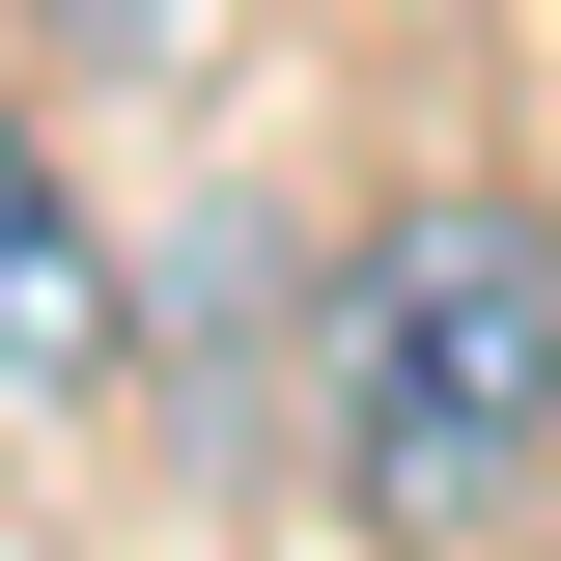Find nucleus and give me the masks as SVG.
I'll return each instance as SVG.
<instances>
[{
    "label": "nucleus",
    "mask_w": 561,
    "mask_h": 561,
    "mask_svg": "<svg viewBox=\"0 0 561 561\" xmlns=\"http://www.w3.org/2000/svg\"><path fill=\"white\" fill-rule=\"evenodd\" d=\"M28 28H57V57H113V84H169V57H197V0H28Z\"/></svg>",
    "instance_id": "obj_3"
},
{
    "label": "nucleus",
    "mask_w": 561,
    "mask_h": 561,
    "mask_svg": "<svg viewBox=\"0 0 561 561\" xmlns=\"http://www.w3.org/2000/svg\"><path fill=\"white\" fill-rule=\"evenodd\" d=\"M0 393H113V225L28 113H0Z\"/></svg>",
    "instance_id": "obj_2"
},
{
    "label": "nucleus",
    "mask_w": 561,
    "mask_h": 561,
    "mask_svg": "<svg viewBox=\"0 0 561 561\" xmlns=\"http://www.w3.org/2000/svg\"><path fill=\"white\" fill-rule=\"evenodd\" d=\"M534 478H561V225L505 169H449L337 280V505L365 534H505Z\"/></svg>",
    "instance_id": "obj_1"
}]
</instances>
